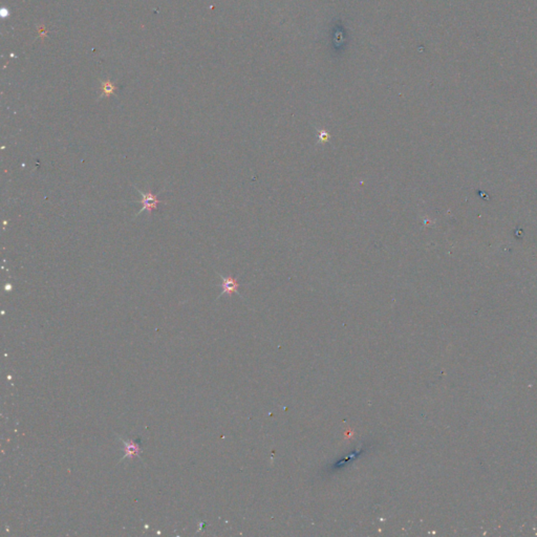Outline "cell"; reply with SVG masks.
Instances as JSON below:
<instances>
[{
    "label": "cell",
    "mask_w": 537,
    "mask_h": 537,
    "mask_svg": "<svg viewBox=\"0 0 537 537\" xmlns=\"http://www.w3.org/2000/svg\"><path fill=\"white\" fill-rule=\"evenodd\" d=\"M136 191H138L141 196H142V199L140 201V203L142 204V209L140 210V211L138 212V214L136 215H140L143 211H145V210H147L149 213L153 212L154 210L157 209V205L161 204L162 202L160 201L159 198H157V195L156 194H153L151 191H148V192H143L141 189H139L138 187L133 186Z\"/></svg>",
    "instance_id": "1"
},
{
    "label": "cell",
    "mask_w": 537,
    "mask_h": 537,
    "mask_svg": "<svg viewBox=\"0 0 537 537\" xmlns=\"http://www.w3.org/2000/svg\"><path fill=\"white\" fill-rule=\"evenodd\" d=\"M120 439L122 441L123 448H124V457L121 459V462L124 461L125 459L132 460L135 457H140L141 447L139 443H136V442L133 440H124L122 438Z\"/></svg>",
    "instance_id": "2"
},
{
    "label": "cell",
    "mask_w": 537,
    "mask_h": 537,
    "mask_svg": "<svg viewBox=\"0 0 537 537\" xmlns=\"http://www.w3.org/2000/svg\"><path fill=\"white\" fill-rule=\"evenodd\" d=\"M114 90V86L112 85L111 83H105L103 84V91H104V94L105 96H109L110 93H112Z\"/></svg>",
    "instance_id": "4"
},
{
    "label": "cell",
    "mask_w": 537,
    "mask_h": 537,
    "mask_svg": "<svg viewBox=\"0 0 537 537\" xmlns=\"http://www.w3.org/2000/svg\"><path fill=\"white\" fill-rule=\"evenodd\" d=\"M219 277L222 278V280H223V283H222L223 292H222V294L219 295V297L222 296V295H224V294H228L230 296V295H232L233 293H237V289L239 287V284L233 277H231V276L224 277L222 275H219Z\"/></svg>",
    "instance_id": "3"
}]
</instances>
